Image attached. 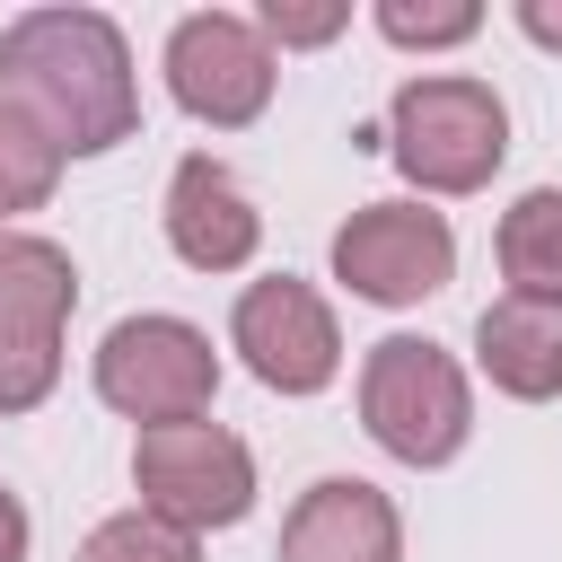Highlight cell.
<instances>
[{"mask_svg": "<svg viewBox=\"0 0 562 562\" xmlns=\"http://www.w3.org/2000/svg\"><path fill=\"white\" fill-rule=\"evenodd\" d=\"M474 360L501 395L553 404L562 395V307L553 299H492L474 316Z\"/></svg>", "mask_w": 562, "mask_h": 562, "instance_id": "8fae6325", "label": "cell"}, {"mask_svg": "<svg viewBox=\"0 0 562 562\" xmlns=\"http://www.w3.org/2000/svg\"><path fill=\"white\" fill-rule=\"evenodd\" d=\"M132 483H140L149 518L211 536V527H237L255 509V448L220 422H167V430H140Z\"/></svg>", "mask_w": 562, "mask_h": 562, "instance_id": "5b68a950", "label": "cell"}, {"mask_svg": "<svg viewBox=\"0 0 562 562\" xmlns=\"http://www.w3.org/2000/svg\"><path fill=\"white\" fill-rule=\"evenodd\" d=\"M53 184H61V149L0 97V228H9L18 211H44Z\"/></svg>", "mask_w": 562, "mask_h": 562, "instance_id": "5bb4252c", "label": "cell"}, {"mask_svg": "<svg viewBox=\"0 0 562 562\" xmlns=\"http://www.w3.org/2000/svg\"><path fill=\"white\" fill-rule=\"evenodd\" d=\"M334 281L369 307H422L457 281V228L430 202H360L334 228Z\"/></svg>", "mask_w": 562, "mask_h": 562, "instance_id": "8992f818", "label": "cell"}, {"mask_svg": "<svg viewBox=\"0 0 562 562\" xmlns=\"http://www.w3.org/2000/svg\"><path fill=\"white\" fill-rule=\"evenodd\" d=\"M378 140L422 193H483L501 176V158H509V105L465 70L404 79Z\"/></svg>", "mask_w": 562, "mask_h": 562, "instance_id": "7a4b0ae2", "label": "cell"}, {"mask_svg": "<svg viewBox=\"0 0 562 562\" xmlns=\"http://www.w3.org/2000/svg\"><path fill=\"white\" fill-rule=\"evenodd\" d=\"M61 386V342H18L0 334V413H35Z\"/></svg>", "mask_w": 562, "mask_h": 562, "instance_id": "e0dca14e", "label": "cell"}, {"mask_svg": "<svg viewBox=\"0 0 562 562\" xmlns=\"http://www.w3.org/2000/svg\"><path fill=\"white\" fill-rule=\"evenodd\" d=\"M228 342H237V360H246L272 395H316V386H334V369H342L334 307H325L299 272L246 281L237 307H228Z\"/></svg>", "mask_w": 562, "mask_h": 562, "instance_id": "ba28073f", "label": "cell"}, {"mask_svg": "<svg viewBox=\"0 0 562 562\" xmlns=\"http://www.w3.org/2000/svg\"><path fill=\"white\" fill-rule=\"evenodd\" d=\"M483 26L474 0H448V9H413V0H378V35L404 44V53H439V44H465Z\"/></svg>", "mask_w": 562, "mask_h": 562, "instance_id": "2e32d148", "label": "cell"}, {"mask_svg": "<svg viewBox=\"0 0 562 562\" xmlns=\"http://www.w3.org/2000/svg\"><path fill=\"white\" fill-rule=\"evenodd\" d=\"M501 281H509V299L562 307V184H536L501 211Z\"/></svg>", "mask_w": 562, "mask_h": 562, "instance_id": "4fadbf2b", "label": "cell"}, {"mask_svg": "<svg viewBox=\"0 0 562 562\" xmlns=\"http://www.w3.org/2000/svg\"><path fill=\"white\" fill-rule=\"evenodd\" d=\"M342 26H351L342 0H263V18H255V35L281 44V53H290V44H334Z\"/></svg>", "mask_w": 562, "mask_h": 562, "instance_id": "ac0fdd59", "label": "cell"}, {"mask_svg": "<svg viewBox=\"0 0 562 562\" xmlns=\"http://www.w3.org/2000/svg\"><path fill=\"white\" fill-rule=\"evenodd\" d=\"M272 79L281 70H272V44L255 35V18H237V9L176 18V35H167V97L193 123H211V132L255 123L272 105Z\"/></svg>", "mask_w": 562, "mask_h": 562, "instance_id": "52a82bcc", "label": "cell"}, {"mask_svg": "<svg viewBox=\"0 0 562 562\" xmlns=\"http://www.w3.org/2000/svg\"><path fill=\"white\" fill-rule=\"evenodd\" d=\"M360 422L395 465H448L474 439V386L439 342L386 334L360 360Z\"/></svg>", "mask_w": 562, "mask_h": 562, "instance_id": "3957f363", "label": "cell"}, {"mask_svg": "<svg viewBox=\"0 0 562 562\" xmlns=\"http://www.w3.org/2000/svg\"><path fill=\"white\" fill-rule=\"evenodd\" d=\"M79 562H202V536H184V527H167L149 509H114V518L88 527Z\"/></svg>", "mask_w": 562, "mask_h": 562, "instance_id": "9a60e30c", "label": "cell"}, {"mask_svg": "<svg viewBox=\"0 0 562 562\" xmlns=\"http://www.w3.org/2000/svg\"><path fill=\"white\" fill-rule=\"evenodd\" d=\"M0 97L61 158H105L114 140L140 132L132 44L105 9H26V18H9L0 26Z\"/></svg>", "mask_w": 562, "mask_h": 562, "instance_id": "6da1fadb", "label": "cell"}, {"mask_svg": "<svg viewBox=\"0 0 562 562\" xmlns=\"http://www.w3.org/2000/svg\"><path fill=\"white\" fill-rule=\"evenodd\" d=\"M518 35L544 44V53H562V0H518Z\"/></svg>", "mask_w": 562, "mask_h": 562, "instance_id": "d6986e66", "label": "cell"}, {"mask_svg": "<svg viewBox=\"0 0 562 562\" xmlns=\"http://www.w3.org/2000/svg\"><path fill=\"white\" fill-rule=\"evenodd\" d=\"M167 246H176V263H193V272H237V263H255V246H263V211L246 202V184H237L211 149L176 158V176H167Z\"/></svg>", "mask_w": 562, "mask_h": 562, "instance_id": "9c48e42d", "label": "cell"}, {"mask_svg": "<svg viewBox=\"0 0 562 562\" xmlns=\"http://www.w3.org/2000/svg\"><path fill=\"white\" fill-rule=\"evenodd\" d=\"M272 562H404V518H395V501L378 483L325 474L281 518V553Z\"/></svg>", "mask_w": 562, "mask_h": 562, "instance_id": "30bf717a", "label": "cell"}, {"mask_svg": "<svg viewBox=\"0 0 562 562\" xmlns=\"http://www.w3.org/2000/svg\"><path fill=\"white\" fill-rule=\"evenodd\" d=\"M0 562H26V501L0 483Z\"/></svg>", "mask_w": 562, "mask_h": 562, "instance_id": "ffe728a7", "label": "cell"}, {"mask_svg": "<svg viewBox=\"0 0 562 562\" xmlns=\"http://www.w3.org/2000/svg\"><path fill=\"white\" fill-rule=\"evenodd\" d=\"M70 307H79L70 255H61L53 237H35V228H0V334H18V342H61Z\"/></svg>", "mask_w": 562, "mask_h": 562, "instance_id": "7c38bea8", "label": "cell"}, {"mask_svg": "<svg viewBox=\"0 0 562 562\" xmlns=\"http://www.w3.org/2000/svg\"><path fill=\"white\" fill-rule=\"evenodd\" d=\"M97 395L140 422V430H167V422H202L211 395H220V351L202 325L184 316H123L105 342H97Z\"/></svg>", "mask_w": 562, "mask_h": 562, "instance_id": "277c9868", "label": "cell"}]
</instances>
